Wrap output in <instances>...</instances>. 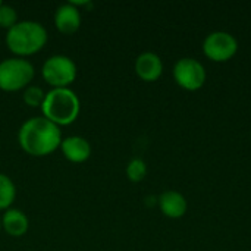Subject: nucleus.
Returning <instances> with one entry per match:
<instances>
[{
    "instance_id": "nucleus-13",
    "label": "nucleus",
    "mask_w": 251,
    "mask_h": 251,
    "mask_svg": "<svg viewBox=\"0 0 251 251\" xmlns=\"http://www.w3.org/2000/svg\"><path fill=\"white\" fill-rule=\"evenodd\" d=\"M16 197V187L15 182L6 175L0 174V210L10 209L12 203Z\"/></svg>"
},
{
    "instance_id": "nucleus-12",
    "label": "nucleus",
    "mask_w": 251,
    "mask_h": 251,
    "mask_svg": "<svg viewBox=\"0 0 251 251\" xmlns=\"http://www.w3.org/2000/svg\"><path fill=\"white\" fill-rule=\"evenodd\" d=\"M28 226V218L22 210L15 207L4 210L1 216V228L6 231V234H9L10 237H22L26 234Z\"/></svg>"
},
{
    "instance_id": "nucleus-6",
    "label": "nucleus",
    "mask_w": 251,
    "mask_h": 251,
    "mask_svg": "<svg viewBox=\"0 0 251 251\" xmlns=\"http://www.w3.org/2000/svg\"><path fill=\"white\" fill-rule=\"evenodd\" d=\"M238 51L237 38L226 31H213L206 35L203 41L204 56L216 63H225L231 60Z\"/></svg>"
},
{
    "instance_id": "nucleus-17",
    "label": "nucleus",
    "mask_w": 251,
    "mask_h": 251,
    "mask_svg": "<svg viewBox=\"0 0 251 251\" xmlns=\"http://www.w3.org/2000/svg\"><path fill=\"white\" fill-rule=\"evenodd\" d=\"M3 228H1V218H0V231H1Z\"/></svg>"
},
{
    "instance_id": "nucleus-4",
    "label": "nucleus",
    "mask_w": 251,
    "mask_h": 251,
    "mask_svg": "<svg viewBox=\"0 0 251 251\" xmlns=\"http://www.w3.org/2000/svg\"><path fill=\"white\" fill-rule=\"evenodd\" d=\"M34 75V65L24 57L15 56L0 62V88L4 91H18L26 88Z\"/></svg>"
},
{
    "instance_id": "nucleus-10",
    "label": "nucleus",
    "mask_w": 251,
    "mask_h": 251,
    "mask_svg": "<svg viewBox=\"0 0 251 251\" xmlns=\"http://www.w3.org/2000/svg\"><path fill=\"white\" fill-rule=\"evenodd\" d=\"M54 25L62 34H74L81 26V12L71 1L60 4L54 12Z\"/></svg>"
},
{
    "instance_id": "nucleus-18",
    "label": "nucleus",
    "mask_w": 251,
    "mask_h": 251,
    "mask_svg": "<svg viewBox=\"0 0 251 251\" xmlns=\"http://www.w3.org/2000/svg\"><path fill=\"white\" fill-rule=\"evenodd\" d=\"M1 3H3V1H1V0H0V6H1Z\"/></svg>"
},
{
    "instance_id": "nucleus-3",
    "label": "nucleus",
    "mask_w": 251,
    "mask_h": 251,
    "mask_svg": "<svg viewBox=\"0 0 251 251\" xmlns=\"http://www.w3.org/2000/svg\"><path fill=\"white\" fill-rule=\"evenodd\" d=\"M79 97L69 87L50 90L49 93H46L44 101L41 104L43 116L56 124L57 126L75 122L79 115Z\"/></svg>"
},
{
    "instance_id": "nucleus-16",
    "label": "nucleus",
    "mask_w": 251,
    "mask_h": 251,
    "mask_svg": "<svg viewBox=\"0 0 251 251\" xmlns=\"http://www.w3.org/2000/svg\"><path fill=\"white\" fill-rule=\"evenodd\" d=\"M18 22V13L16 9L10 4L1 3L0 6V26L1 28H12Z\"/></svg>"
},
{
    "instance_id": "nucleus-1",
    "label": "nucleus",
    "mask_w": 251,
    "mask_h": 251,
    "mask_svg": "<svg viewBox=\"0 0 251 251\" xmlns=\"http://www.w3.org/2000/svg\"><path fill=\"white\" fill-rule=\"evenodd\" d=\"M60 128L44 116H32L26 119L18 131V143L21 149L31 156H47L56 151L62 144Z\"/></svg>"
},
{
    "instance_id": "nucleus-2",
    "label": "nucleus",
    "mask_w": 251,
    "mask_h": 251,
    "mask_svg": "<svg viewBox=\"0 0 251 251\" xmlns=\"http://www.w3.org/2000/svg\"><path fill=\"white\" fill-rule=\"evenodd\" d=\"M47 43V29L43 24L31 19L18 21L6 32L7 49L19 57L40 51Z\"/></svg>"
},
{
    "instance_id": "nucleus-14",
    "label": "nucleus",
    "mask_w": 251,
    "mask_h": 251,
    "mask_svg": "<svg viewBox=\"0 0 251 251\" xmlns=\"http://www.w3.org/2000/svg\"><path fill=\"white\" fill-rule=\"evenodd\" d=\"M125 172H126V176H128L129 181H132V182H140V181H143V179L146 178V175H147V165H146V162H144L143 159L135 157V159H132V160L128 162Z\"/></svg>"
},
{
    "instance_id": "nucleus-11",
    "label": "nucleus",
    "mask_w": 251,
    "mask_h": 251,
    "mask_svg": "<svg viewBox=\"0 0 251 251\" xmlns=\"http://www.w3.org/2000/svg\"><path fill=\"white\" fill-rule=\"evenodd\" d=\"M60 150L63 156L74 163H82L91 156V144L88 143V140L79 135H71L63 138Z\"/></svg>"
},
{
    "instance_id": "nucleus-5",
    "label": "nucleus",
    "mask_w": 251,
    "mask_h": 251,
    "mask_svg": "<svg viewBox=\"0 0 251 251\" xmlns=\"http://www.w3.org/2000/svg\"><path fill=\"white\" fill-rule=\"evenodd\" d=\"M76 63L66 54L50 56L41 68L43 78L53 85V88L69 87L76 78Z\"/></svg>"
},
{
    "instance_id": "nucleus-7",
    "label": "nucleus",
    "mask_w": 251,
    "mask_h": 251,
    "mask_svg": "<svg viewBox=\"0 0 251 251\" xmlns=\"http://www.w3.org/2000/svg\"><path fill=\"white\" fill-rule=\"evenodd\" d=\"M174 79L175 82L187 90L197 91L206 84V69L201 62L193 57H181L174 65Z\"/></svg>"
},
{
    "instance_id": "nucleus-9",
    "label": "nucleus",
    "mask_w": 251,
    "mask_h": 251,
    "mask_svg": "<svg viewBox=\"0 0 251 251\" xmlns=\"http://www.w3.org/2000/svg\"><path fill=\"white\" fill-rule=\"evenodd\" d=\"M157 206L160 212L171 219H179L187 213V199L175 190H166L157 197Z\"/></svg>"
},
{
    "instance_id": "nucleus-8",
    "label": "nucleus",
    "mask_w": 251,
    "mask_h": 251,
    "mask_svg": "<svg viewBox=\"0 0 251 251\" xmlns=\"http://www.w3.org/2000/svg\"><path fill=\"white\" fill-rule=\"evenodd\" d=\"M135 74L147 82L159 79L163 74V62L159 54L153 51H144L135 59Z\"/></svg>"
},
{
    "instance_id": "nucleus-15",
    "label": "nucleus",
    "mask_w": 251,
    "mask_h": 251,
    "mask_svg": "<svg viewBox=\"0 0 251 251\" xmlns=\"http://www.w3.org/2000/svg\"><path fill=\"white\" fill-rule=\"evenodd\" d=\"M44 97H46V93L38 85H28L26 88H24L22 99H24V103L29 107H41Z\"/></svg>"
}]
</instances>
